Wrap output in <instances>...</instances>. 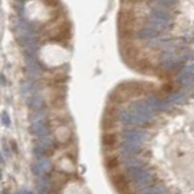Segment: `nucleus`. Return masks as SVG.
Returning <instances> with one entry per match:
<instances>
[{"label":"nucleus","instance_id":"obj_5","mask_svg":"<svg viewBox=\"0 0 194 194\" xmlns=\"http://www.w3.org/2000/svg\"><path fill=\"white\" fill-rule=\"evenodd\" d=\"M179 82H180L183 86L190 87L194 84V76L190 73H185L179 78Z\"/></svg>","mask_w":194,"mask_h":194},{"label":"nucleus","instance_id":"obj_2","mask_svg":"<svg viewBox=\"0 0 194 194\" xmlns=\"http://www.w3.org/2000/svg\"><path fill=\"white\" fill-rule=\"evenodd\" d=\"M113 183L116 186L117 191L121 194H134L132 190L130 189L129 186V182L128 179L123 175V174H116L114 175L113 179Z\"/></svg>","mask_w":194,"mask_h":194},{"label":"nucleus","instance_id":"obj_3","mask_svg":"<svg viewBox=\"0 0 194 194\" xmlns=\"http://www.w3.org/2000/svg\"><path fill=\"white\" fill-rule=\"evenodd\" d=\"M124 56L130 62H138V56H139V49L136 46L132 44H128L124 48Z\"/></svg>","mask_w":194,"mask_h":194},{"label":"nucleus","instance_id":"obj_6","mask_svg":"<svg viewBox=\"0 0 194 194\" xmlns=\"http://www.w3.org/2000/svg\"><path fill=\"white\" fill-rule=\"evenodd\" d=\"M119 165V161L117 157L116 156H111L107 158L106 160V166L109 170H115L116 168H117V166Z\"/></svg>","mask_w":194,"mask_h":194},{"label":"nucleus","instance_id":"obj_1","mask_svg":"<svg viewBox=\"0 0 194 194\" xmlns=\"http://www.w3.org/2000/svg\"><path fill=\"white\" fill-rule=\"evenodd\" d=\"M136 26V19L134 14L130 11H123L118 18V28L121 36L125 39H131Z\"/></svg>","mask_w":194,"mask_h":194},{"label":"nucleus","instance_id":"obj_8","mask_svg":"<svg viewBox=\"0 0 194 194\" xmlns=\"http://www.w3.org/2000/svg\"><path fill=\"white\" fill-rule=\"evenodd\" d=\"M193 69H194V65H193Z\"/></svg>","mask_w":194,"mask_h":194},{"label":"nucleus","instance_id":"obj_7","mask_svg":"<svg viewBox=\"0 0 194 194\" xmlns=\"http://www.w3.org/2000/svg\"><path fill=\"white\" fill-rule=\"evenodd\" d=\"M171 100L173 102H175V103L182 104V103H183L185 101V96L183 95V94H182V93H176V94H174V95H172Z\"/></svg>","mask_w":194,"mask_h":194},{"label":"nucleus","instance_id":"obj_4","mask_svg":"<svg viewBox=\"0 0 194 194\" xmlns=\"http://www.w3.org/2000/svg\"><path fill=\"white\" fill-rule=\"evenodd\" d=\"M102 142L104 144V146H107V147H113L115 146L117 142V135L114 133H106L103 135L102 138Z\"/></svg>","mask_w":194,"mask_h":194}]
</instances>
